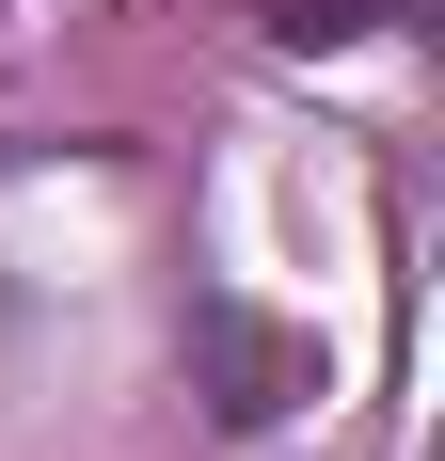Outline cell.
Segmentation results:
<instances>
[{"label": "cell", "instance_id": "cell-1", "mask_svg": "<svg viewBox=\"0 0 445 461\" xmlns=\"http://www.w3.org/2000/svg\"><path fill=\"white\" fill-rule=\"evenodd\" d=\"M366 16H382V0H286V32H303V48H334V32H366Z\"/></svg>", "mask_w": 445, "mask_h": 461}]
</instances>
